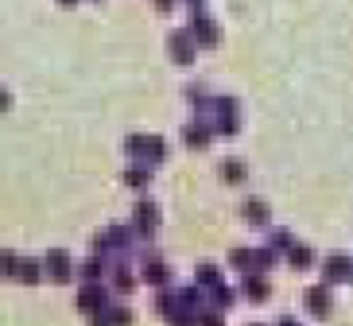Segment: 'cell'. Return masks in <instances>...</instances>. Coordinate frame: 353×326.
I'll use <instances>...</instances> for the list:
<instances>
[{
  "label": "cell",
  "mask_w": 353,
  "mask_h": 326,
  "mask_svg": "<svg viewBox=\"0 0 353 326\" xmlns=\"http://www.w3.org/2000/svg\"><path fill=\"white\" fill-rule=\"evenodd\" d=\"M171 47H175L179 63H190V43H187V35H175V39H171Z\"/></svg>",
  "instance_id": "obj_15"
},
{
  "label": "cell",
  "mask_w": 353,
  "mask_h": 326,
  "mask_svg": "<svg viewBox=\"0 0 353 326\" xmlns=\"http://www.w3.org/2000/svg\"><path fill=\"white\" fill-rule=\"evenodd\" d=\"M198 284H202V287H221L218 268H214V264H202V268H198Z\"/></svg>",
  "instance_id": "obj_10"
},
{
  "label": "cell",
  "mask_w": 353,
  "mask_h": 326,
  "mask_svg": "<svg viewBox=\"0 0 353 326\" xmlns=\"http://www.w3.org/2000/svg\"><path fill=\"white\" fill-rule=\"evenodd\" d=\"M20 280H23V284H35V280H39V264H35V261H28V264H23V268H20Z\"/></svg>",
  "instance_id": "obj_16"
},
{
  "label": "cell",
  "mask_w": 353,
  "mask_h": 326,
  "mask_svg": "<svg viewBox=\"0 0 353 326\" xmlns=\"http://www.w3.org/2000/svg\"><path fill=\"white\" fill-rule=\"evenodd\" d=\"M156 225H159V210L152 206V202H140V206H136V230H140V233H152Z\"/></svg>",
  "instance_id": "obj_4"
},
{
  "label": "cell",
  "mask_w": 353,
  "mask_h": 326,
  "mask_svg": "<svg viewBox=\"0 0 353 326\" xmlns=\"http://www.w3.org/2000/svg\"><path fill=\"white\" fill-rule=\"evenodd\" d=\"M280 326H295V323H291V318H283V323H280Z\"/></svg>",
  "instance_id": "obj_22"
},
{
  "label": "cell",
  "mask_w": 353,
  "mask_h": 326,
  "mask_svg": "<svg viewBox=\"0 0 353 326\" xmlns=\"http://www.w3.org/2000/svg\"><path fill=\"white\" fill-rule=\"evenodd\" d=\"M245 295L260 303V299H268V284H264L260 276H249V280H245Z\"/></svg>",
  "instance_id": "obj_9"
},
{
  "label": "cell",
  "mask_w": 353,
  "mask_h": 326,
  "mask_svg": "<svg viewBox=\"0 0 353 326\" xmlns=\"http://www.w3.org/2000/svg\"><path fill=\"white\" fill-rule=\"evenodd\" d=\"M101 276H105V261H101V256H90V261L82 264V280H85V284H97Z\"/></svg>",
  "instance_id": "obj_7"
},
{
  "label": "cell",
  "mask_w": 353,
  "mask_h": 326,
  "mask_svg": "<svg viewBox=\"0 0 353 326\" xmlns=\"http://www.w3.org/2000/svg\"><path fill=\"white\" fill-rule=\"evenodd\" d=\"M47 272H51V280H59V284H63V280H70V256L59 253V249H54V253H47Z\"/></svg>",
  "instance_id": "obj_3"
},
{
  "label": "cell",
  "mask_w": 353,
  "mask_h": 326,
  "mask_svg": "<svg viewBox=\"0 0 353 326\" xmlns=\"http://www.w3.org/2000/svg\"><path fill=\"white\" fill-rule=\"evenodd\" d=\"M307 307H311V315H326V311H330V292H326V287H311V292H307Z\"/></svg>",
  "instance_id": "obj_6"
},
{
  "label": "cell",
  "mask_w": 353,
  "mask_h": 326,
  "mask_svg": "<svg viewBox=\"0 0 353 326\" xmlns=\"http://www.w3.org/2000/svg\"><path fill=\"white\" fill-rule=\"evenodd\" d=\"M272 249H295V245H291V233H276V237H272Z\"/></svg>",
  "instance_id": "obj_20"
},
{
  "label": "cell",
  "mask_w": 353,
  "mask_h": 326,
  "mask_svg": "<svg viewBox=\"0 0 353 326\" xmlns=\"http://www.w3.org/2000/svg\"><path fill=\"white\" fill-rule=\"evenodd\" d=\"M245 218H249L252 225H264V221H268V206H264V202H260V198L245 202Z\"/></svg>",
  "instance_id": "obj_8"
},
{
  "label": "cell",
  "mask_w": 353,
  "mask_h": 326,
  "mask_svg": "<svg viewBox=\"0 0 353 326\" xmlns=\"http://www.w3.org/2000/svg\"><path fill=\"white\" fill-rule=\"evenodd\" d=\"M125 183H128V187H144V183H148V171H144V167L128 171V175H125Z\"/></svg>",
  "instance_id": "obj_17"
},
{
  "label": "cell",
  "mask_w": 353,
  "mask_h": 326,
  "mask_svg": "<svg viewBox=\"0 0 353 326\" xmlns=\"http://www.w3.org/2000/svg\"><path fill=\"white\" fill-rule=\"evenodd\" d=\"M206 136H210V132H206L202 125H190L187 132H183V140H187L190 147H202V144H206Z\"/></svg>",
  "instance_id": "obj_13"
},
{
  "label": "cell",
  "mask_w": 353,
  "mask_h": 326,
  "mask_svg": "<svg viewBox=\"0 0 353 326\" xmlns=\"http://www.w3.org/2000/svg\"><path fill=\"white\" fill-rule=\"evenodd\" d=\"M225 175H229L233 183H237V179H241V163H225Z\"/></svg>",
  "instance_id": "obj_21"
},
{
  "label": "cell",
  "mask_w": 353,
  "mask_h": 326,
  "mask_svg": "<svg viewBox=\"0 0 353 326\" xmlns=\"http://www.w3.org/2000/svg\"><path fill=\"white\" fill-rule=\"evenodd\" d=\"M198 323H202V326H225V318H221L218 311H202V315H198Z\"/></svg>",
  "instance_id": "obj_18"
},
{
  "label": "cell",
  "mask_w": 353,
  "mask_h": 326,
  "mask_svg": "<svg viewBox=\"0 0 353 326\" xmlns=\"http://www.w3.org/2000/svg\"><path fill=\"white\" fill-rule=\"evenodd\" d=\"M311 261H314V253L307 245H295V249H291V264H295V268H311Z\"/></svg>",
  "instance_id": "obj_12"
},
{
  "label": "cell",
  "mask_w": 353,
  "mask_h": 326,
  "mask_svg": "<svg viewBox=\"0 0 353 326\" xmlns=\"http://www.w3.org/2000/svg\"><path fill=\"white\" fill-rule=\"evenodd\" d=\"M113 284H117V292H132V287H136V280H132V272H128V268H117V280H113Z\"/></svg>",
  "instance_id": "obj_14"
},
{
  "label": "cell",
  "mask_w": 353,
  "mask_h": 326,
  "mask_svg": "<svg viewBox=\"0 0 353 326\" xmlns=\"http://www.w3.org/2000/svg\"><path fill=\"white\" fill-rule=\"evenodd\" d=\"M322 272H326V284H338V280H353V264L345 256H330Z\"/></svg>",
  "instance_id": "obj_2"
},
{
  "label": "cell",
  "mask_w": 353,
  "mask_h": 326,
  "mask_svg": "<svg viewBox=\"0 0 353 326\" xmlns=\"http://www.w3.org/2000/svg\"><path fill=\"white\" fill-rule=\"evenodd\" d=\"M144 152H140V156L148 159V163H159V159H163V140H144Z\"/></svg>",
  "instance_id": "obj_11"
},
{
  "label": "cell",
  "mask_w": 353,
  "mask_h": 326,
  "mask_svg": "<svg viewBox=\"0 0 353 326\" xmlns=\"http://www.w3.org/2000/svg\"><path fill=\"white\" fill-rule=\"evenodd\" d=\"M229 261L237 264V268H252V253H245V249H237V253L229 256Z\"/></svg>",
  "instance_id": "obj_19"
},
{
  "label": "cell",
  "mask_w": 353,
  "mask_h": 326,
  "mask_svg": "<svg viewBox=\"0 0 353 326\" xmlns=\"http://www.w3.org/2000/svg\"><path fill=\"white\" fill-rule=\"evenodd\" d=\"M144 280H148L152 287H163L167 280H171V276H167V264L156 261V256H148V261H144Z\"/></svg>",
  "instance_id": "obj_5"
},
{
  "label": "cell",
  "mask_w": 353,
  "mask_h": 326,
  "mask_svg": "<svg viewBox=\"0 0 353 326\" xmlns=\"http://www.w3.org/2000/svg\"><path fill=\"white\" fill-rule=\"evenodd\" d=\"M78 307H82L85 315H101L105 311V292L97 284H85V292L78 295Z\"/></svg>",
  "instance_id": "obj_1"
}]
</instances>
